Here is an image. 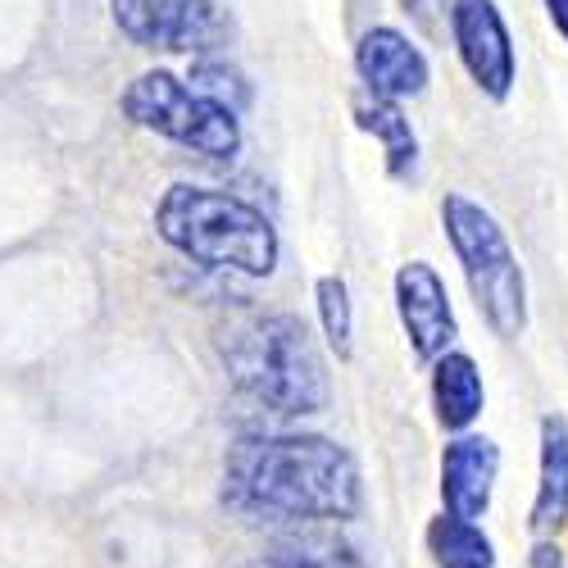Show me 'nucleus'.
<instances>
[{
  "mask_svg": "<svg viewBox=\"0 0 568 568\" xmlns=\"http://www.w3.org/2000/svg\"><path fill=\"white\" fill-rule=\"evenodd\" d=\"M219 496L246 524H346L364 505V483L333 437L246 433L223 455Z\"/></svg>",
  "mask_w": 568,
  "mask_h": 568,
  "instance_id": "obj_1",
  "label": "nucleus"
},
{
  "mask_svg": "<svg viewBox=\"0 0 568 568\" xmlns=\"http://www.w3.org/2000/svg\"><path fill=\"white\" fill-rule=\"evenodd\" d=\"M219 359L227 383L277 418H305L327 409V364L296 314H251L223 327Z\"/></svg>",
  "mask_w": 568,
  "mask_h": 568,
  "instance_id": "obj_2",
  "label": "nucleus"
},
{
  "mask_svg": "<svg viewBox=\"0 0 568 568\" xmlns=\"http://www.w3.org/2000/svg\"><path fill=\"white\" fill-rule=\"evenodd\" d=\"M155 232L201 268L268 277L277 268V227L251 201L219 192V186L173 182L155 205Z\"/></svg>",
  "mask_w": 568,
  "mask_h": 568,
  "instance_id": "obj_3",
  "label": "nucleus"
},
{
  "mask_svg": "<svg viewBox=\"0 0 568 568\" xmlns=\"http://www.w3.org/2000/svg\"><path fill=\"white\" fill-rule=\"evenodd\" d=\"M442 227H446V242L464 268V282H468L473 301H478V314L487 318V327L505 342L524 337L528 282H524V264H518L496 214L483 210L478 201H468L464 192H446Z\"/></svg>",
  "mask_w": 568,
  "mask_h": 568,
  "instance_id": "obj_4",
  "label": "nucleus"
},
{
  "mask_svg": "<svg viewBox=\"0 0 568 568\" xmlns=\"http://www.w3.org/2000/svg\"><path fill=\"white\" fill-rule=\"evenodd\" d=\"M119 105L136 128L169 136L205 160H232L242 151V123H236V114L205 101L192 82L173 78L169 69H151L132 78Z\"/></svg>",
  "mask_w": 568,
  "mask_h": 568,
  "instance_id": "obj_5",
  "label": "nucleus"
},
{
  "mask_svg": "<svg viewBox=\"0 0 568 568\" xmlns=\"http://www.w3.org/2000/svg\"><path fill=\"white\" fill-rule=\"evenodd\" d=\"M446 23H450L459 64L478 82L483 97L496 105L509 101L518 60H514V41H509V28H505V14L496 10V0H450Z\"/></svg>",
  "mask_w": 568,
  "mask_h": 568,
  "instance_id": "obj_6",
  "label": "nucleus"
},
{
  "mask_svg": "<svg viewBox=\"0 0 568 568\" xmlns=\"http://www.w3.org/2000/svg\"><path fill=\"white\" fill-rule=\"evenodd\" d=\"M114 28L160 55H196L214 37V0H110Z\"/></svg>",
  "mask_w": 568,
  "mask_h": 568,
  "instance_id": "obj_7",
  "label": "nucleus"
},
{
  "mask_svg": "<svg viewBox=\"0 0 568 568\" xmlns=\"http://www.w3.org/2000/svg\"><path fill=\"white\" fill-rule=\"evenodd\" d=\"M396 314H400V327L409 337L414 359L437 364L446 351H455L459 323H455V310H450V292H446L442 273L428 260L400 264V273H396Z\"/></svg>",
  "mask_w": 568,
  "mask_h": 568,
  "instance_id": "obj_8",
  "label": "nucleus"
},
{
  "mask_svg": "<svg viewBox=\"0 0 568 568\" xmlns=\"http://www.w3.org/2000/svg\"><path fill=\"white\" fill-rule=\"evenodd\" d=\"M355 73L368 87L373 101H414L428 91V55L400 32V28H368L355 45Z\"/></svg>",
  "mask_w": 568,
  "mask_h": 568,
  "instance_id": "obj_9",
  "label": "nucleus"
},
{
  "mask_svg": "<svg viewBox=\"0 0 568 568\" xmlns=\"http://www.w3.org/2000/svg\"><path fill=\"white\" fill-rule=\"evenodd\" d=\"M500 473V446L491 437L464 433L442 450V505L450 518H483L491 509Z\"/></svg>",
  "mask_w": 568,
  "mask_h": 568,
  "instance_id": "obj_10",
  "label": "nucleus"
},
{
  "mask_svg": "<svg viewBox=\"0 0 568 568\" xmlns=\"http://www.w3.org/2000/svg\"><path fill=\"white\" fill-rule=\"evenodd\" d=\"M528 524L537 537H555L568 524V418L546 414L541 418V473Z\"/></svg>",
  "mask_w": 568,
  "mask_h": 568,
  "instance_id": "obj_11",
  "label": "nucleus"
},
{
  "mask_svg": "<svg viewBox=\"0 0 568 568\" xmlns=\"http://www.w3.org/2000/svg\"><path fill=\"white\" fill-rule=\"evenodd\" d=\"M483 405H487V387H483V373H478V364H473V355L446 351L433 364V409H437V423L446 433L464 437L473 423H478Z\"/></svg>",
  "mask_w": 568,
  "mask_h": 568,
  "instance_id": "obj_12",
  "label": "nucleus"
},
{
  "mask_svg": "<svg viewBox=\"0 0 568 568\" xmlns=\"http://www.w3.org/2000/svg\"><path fill=\"white\" fill-rule=\"evenodd\" d=\"M260 568H364V559L346 537L323 532V528H305V532L277 537L260 555Z\"/></svg>",
  "mask_w": 568,
  "mask_h": 568,
  "instance_id": "obj_13",
  "label": "nucleus"
},
{
  "mask_svg": "<svg viewBox=\"0 0 568 568\" xmlns=\"http://www.w3.org/2000/svg\"><path fill=\"white\" fill-rule=\"evenodd\" d=\"M355 123H359V132H368L377 146H383L387 173H392L396 182H405V178L414 173V164H418V136H414L405 110L392 105V101H373V97H368V101L355 105Z\"/></svg>",
  "mask_w": 568,
  "mask_h": 568,
  "instance_id": "obj_14",
  "label": "nucleus"
},
{
  "mask_svg": "<svg viewBox=\"0 0 568 568\" xmlns=\"http://www.w3.org/2000/svg\"><path fill=\"white\" fill-rule=\"evenodd\" d=\"M428 555L437 568H496V546L491 537L468 524V518H433L428 524Z\"/></svg>",
  "mask_w": 568,
  "mask_h": 568,
  "instance_id": "obj_15",
  "label": "nucleus"
},
{
  "mask_svg": "<svg viewBox=\"0 0 568 568\" xmlns=\"http://www.w3.org/2000/svg\"><path fill=\"white\" fill-rule=\"evenodd\" d=\"M314 301H318V323H323V337L327 346L337 351V359H351L355 351V310H351V287L337 277V273H327L318 277V287H314Z\"/></svg>",
  "mask_w": 568,
  "mask_h": 568,
  "instance_id": "obj_16",
  "label": "nucleus"
},
{
  "mask_svg": "<svg viewBox=\"0 0 568 568\" xmlns=\"http://www.w3.org/2000/svg\"><path fill=\"white\" fill-rule=\"evenodd\" d=\"M186 82H192L205 101H214V105H223V110H232V114H242V110L251 105V82H246L242 69H232V64L201 60Z\"/></svg>",
  "mask_w": 568,
  "mask_h": 568,
  "instance_id": "obj_17",
  "label": "nucleus"
},
{
  "mask_svg": "<svg viewBox=\"0 0 568 568\" xmlns=\"http://www.w3.org/2000/svg\"><path fill=\"white\" fill-rule=\"evenodd\" d=\"M532 568H564V550H559L550 537H541V541L532 546Z\"/></svg>",
  "mask_w": 568,
  "mask_h": 568,
  "instance_id": "obj_18",
  "label": "nucleus"
},
{
  "mask_svg": "<svg viewBox=\"0 0 568 568\" xmlns=\"http://www.w3.org/2000/svg\"><path fill=\"white\" fill-rule=\"evenodd\" d=\"M546 14H550V23H555V32L568 41V0H546Z\"/></svg>",
  "mask_w": 568,
  "mask_h": 568,
  "instance_id": "obj_19",
  "label": "nucleus"
},
{
  "mask_svg": "<svg viewBox=\"0 0 568 568\" xmlns=\"http://www.w3.org/2000/svg\"><path fill=\"white\" fill-rule=\"evenodd\" d=\"M405 10H414V14H428V0H400Z\"/></svg>",
  "mask_w": 568,
  "mask_h": 568,
  "instance_id": "obj_20",
  "label": "nucleus"
}]
</instances>
